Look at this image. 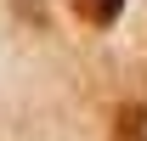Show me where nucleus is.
I'll list each match as a JSON object with an SVG mask.
<instances>
[{"mask_svg": "<svg viewBox=\"0 0 147 141\" xmlns=\"http://www.w3.org/2000/svg\"><path fill=\"white\" fill-rule=\"evenodd\" d=\"M108 141H147V107L142 102H125L108 124Z\"/></svg>", "mask_w": 147, "mask_h": 141, "instance_id": "nucleus-1", "label": "nucleus"}, {"mask_svg": "<svg viewBox=\"0 0 147 141\" xmlns=\"http://www.w3.org/2000/svg\"><path fill=\"white\" fill-rule=\"evenodd\" d=\"M74 11H79V23H91V28H113L119 11H125V0H74Z\"/></svg>", "mask_w": 147, "mask_h": 141, "instance_id": "nucleus-2", "label": "nucleus"}]
</instances>
